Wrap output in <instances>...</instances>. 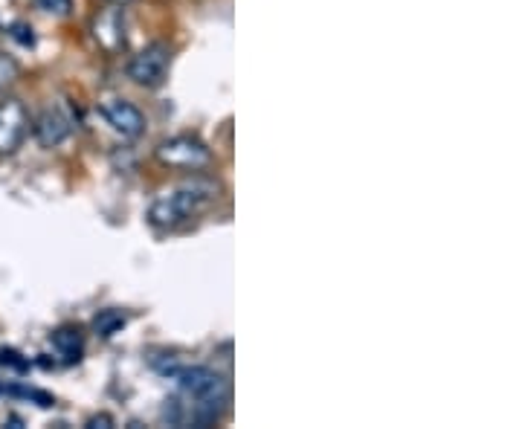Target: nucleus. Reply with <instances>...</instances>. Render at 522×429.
Wrapping results in <instances>:
<instances>
[{"mask_svg":"<svg viewBox=\"0 0 522 429\" xmlns=\"http://www.w3.org/2000/svg\"><path fill=\"white\" fill-rule=\"evenodd\" d=\"M102 116L108 119V125L116 134H122L125 140H134L145 131V116L140 114L137 105H131L128 99H111L102 105Z\"/></svg>","mask_w":522,"mask_h":429,"instance_id":"39448f33","label":"nucleus"},{"mask_svg":"<svg viewBox=\"0 0 522 429\" xmlns=\"http://www.w3.org/2000/svg\"><path fill=\"white\" fill-rule=\"evenodd\" d=\"M218 192H221V186L215 180H206V177L186 180V183H180L172 192H163L157 201L151 203L148 221L160 229L186 224L189 218H195L198 212H203L209 203H215Z\"/></svg>","mask_w":522,"mask_h":429,"instance_id":"f257e3e1","label":"nucleus"},{"mask_svg":"<svg viewBox=\"0 0 522 429\" xmlns=\"http://www.w3.org/2000/svg\"><path fill=\"white\" fill-rule=\"evenodd\" d=\"M18 73H21V70H18V64H15V61H12L9 56H3V53H0V90H6L9 85H15Z\"/></svg>","mask_w":522,"mask_h":429,"instance_id":"1a4fd4ad","label":"nucleus"},{"mask_svg":"<svg viewBox=\"0 0 522 429\" xmlns=\"http://www.w3.org/2000/svg\"><path fill=\"white\" fill-rule=\"evenodd\" d=\"M116 3H125V0H116Z\"/></svg>","mask_w":522,"mask_h":429,"instance_id":"f8f14e48","label":"nucleus"},{"mask_svg":"<svg viewBox=\"0 0 522 429\" xmlns=\"http://www.w3.org/2000/svg\"><path fill=\"white\" fill-rule=\"evenodd\" d=\"M128 325V316L122 314V311H116V308H108V311H99L96 319H93V331L102 337V340H111L114 334H119L122 328Z\"/></svg>","mask_w":522,"mask_h":429,"instance_id":"6e6552de","label":"nucleus"},{"mask_svg":"<svg viewBox=\"0 0 522 429\" xmlns=\"http://www.w3.org/2000/svg\"><path fill=\"white\" fill-rule=\"evenodd\" d=\"M53 348H56L67 363H76L82 357V351H85V337H82L79 328L64 325V328H58L56 334H53Z\"/></svg>","mask_w":522,"mask_h":429,"instance_id":"0eeeda50","label":"nucleus"},{"mask_svg":"<svg viewBox=\"0 0 522 429\" xmlns=\"http://www.w3.org/2000/svg\"><path fill=\"white\" fill-rule=\"evenodd\" d=\"M169 70H172V47L163 44V41H154L131 58L128 79L134 85L145 87V90H157V87L166 85Z\"/></svg>","mask_w":522,"mask_h":429,"instance_id":"f03ea898","label":"nucleus"},{"mask_svg":"<svg viewBox=\"0 0 522 429\" xmlns=\"http://www.w3.org/2000/svg\"><path fill=\"white\" fill-rule=\"evenodd\" d=\"M73 134V119L64 114L61 108H47L44 114L35 119V137L44 148H56Z\"/></svg>","mask_w":522,"mask_h":429,"instance_id":"423d86ee","label":"nucleus"},{"mask_svg":"<svg viewBox=\"0 0 522 429\" xmlns=\"http://www.w3.org/2000/svg\"><path fill=\"white\" fill-rule=\"evenodd\" d=\"M38 6L50 15H67L70 12V0H38Z\"/></svg>","mask_w":522,"mask_h":429,"instance_id":"9d476101","label":"nucleus"},{"mask_svg":"<svg viewBox=\"0 0 522 429\" xmlns=\"http://www.w3.org/2000/svg\"><path fill=\"white\" fill-rule=\"evenodd\" d=\"M87 427L108 429V427H114V418H111V415H96V418H90V421H87Z\"/></svg>","mask_w":522,"mask_h":429,"instance_id":"9b49d317","label":"nucleus"},{"mask_svg":"<svg viewBox=\"0 0 522 429\" xmlns=\"http://www.w3.org/2000/svg\"><path fill=\"white\" fill-rule=\"evenodd\" d=\"M29 134V114L21 99H0V154L21 148Z\"/></svg>","mask_w":522,"mask_h":429,"instance_id":"20e7f679","label":"nucleus"},{"mask_svg":"<svg viewBox=\"0 0 522 429\" xmlns=\"http://www.w3.org/2000/svg\"><path fill=\"white\" fill-rule=\"evenodd\" d=\"M157 160L163 166H172V169L198 172V169H206L212 163V154L195 137H172V140H163L157 145Z\"/></svg>","mask_w":522,"mask_h":429,"instance_id":"7ed1b4c3","label":"nucleus"}]
</instances>
